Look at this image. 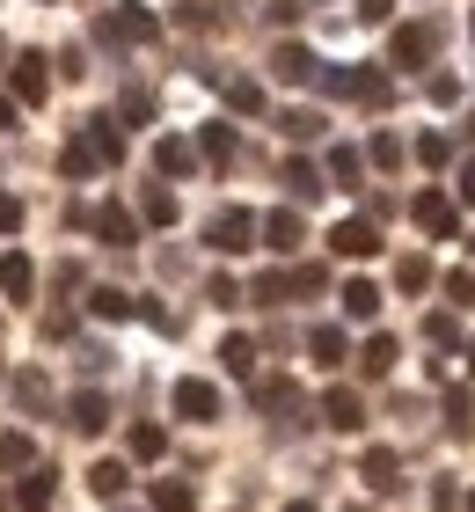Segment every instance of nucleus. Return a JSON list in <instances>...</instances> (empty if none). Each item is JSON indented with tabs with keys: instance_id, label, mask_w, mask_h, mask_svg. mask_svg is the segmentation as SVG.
I'll return each instance as SVG.
<instances>
[{
	"instance_id": "obj_36",
	"label": "nucleus",
	"mask_w": 475,
	"mask_h": 512,
	"mask_svg": "<svg viewBox=\"0 0 475 512\" xmlns=\"http://www.w3.org/2000/svg\"><path fill=\"white\" fill-rule=\"evenodd\" d=\"M417 161H424V169H446V161H454V139H446V132H424V139H417Z\"/></svg>"
},
{
	"instance_id": "obj_33",
	"label": "nucleus",
	"mask_w": 475,
	"mask_h": 512,
	"mask_svg": "<svg viewBox=\"0 0 475 512\" xmlns=\"http://www.w3.org/2000/svg\"><path fill=\"white\" fill-rule=\"evenodd\" d=\"M132 454L139 461H161V454H169V432H161V425H132Z\"/></svg>"
},
{
	"instance_id": "obj_32",
	"label": "nucleus",
	"mask_w": 475,
	"mask_h": 512,
	"mask_svg": "<svg viewBox=\"0 0 475 512\" xmlns=\"http://www.w3.org/2000/svg\"><path fill=\"white\" fill-rule=\"evenodd\" d=\"M15 403H22V410H52V388H44V374H15Z\"/></svg>"
},
{
	"instance_id": "obj_30",
	"label": "nucleus",
	"mask_w": 475,
	"mask_h": 512,
	"mask_svg": "<svg viewBox=\"0 0 475 512\" xmlns=\"http://www.w3.org/2000/svg\"><path fill=\"white\" fill-rule=\"evenodd\" d=\"M88 308L103 315V322H125V315H132V293H117V286H95V293H88Z\"/></svg>"
},
{
	"instance_id": "obj_7",
	"label": "nucleus",
	"mask_w": 475,
	"mask_h": 512,
	"mask_svg": "<svg viewBox=\"0 0 475 512\" xmlns=\"http://www.w3.org/2000/svg\"><path fill=\"white\" fill-rule=\"evenodd\" d=\"M176 417H190V425H212V417H220V388L212 381H176Z\"/></svg>"
},
{
	"instance_id": "obj_17",
	"label": "nucleus",
	"mask_w": 475,
	"mask_h": 512,
	"mask_svg": "<svg viewBox=\"0 0 475 512\" xmlns=\"http://www.w3.org/2000/svg\"><path fill=\"white\" fill-rule=\"evenodd\" d=\"M66 425H74V432H103V425H110V395L81 388L74 403H66Z\"/></svg>"
},
{
	"instance_id": "obj_48",
	"label": "nucleus",
	"mask_w": 475,
	"mask_h": 512,
	"mask_svg": "<svg viewBox=\"0 0 475 512\" xmlns=\"http://www.w3.org/2000/svg\"><path fill=\"white\" fill-rule=\"evenodd\" d=\"M432 103H461V81L454 74H432Z\"/></svg>"
},
{
	"instance_id": "obj_4",
	"label": "nucleus",
	"mask_w": 475,
	"mask_h": 512,
	"mask_svg": "<svg viewBox=\"0 0 475 512\" xmlns=\"http://www.w3.org/2000/svg\"><path fill=\"white\" fill-rule=\"evenodd\" d=\"M256 410H271V425H307V395L293 381H256Z\"/></svg>"
},
{
	"instance_id": "obj_52",
	"label": "nucleus",
	"mask_w": 475,
	"mask_h": 512,
	"mask_svg": "<svg viewBox=\"0 0 475 512\" xmlns=\"http://www.w3.org/2000/svg\"><path fill=\"white\" fill-rule=\"evenodd\" d=\"M285 512H315V505H307V498H293V505H285Z\"/></svg>"
},
{
	"instance_id": "obj_38",
	"label": "nucleus",
	"mask_w": 475,
	"mask_h": 512,
	"mask_svg": "<svg viewBox=\"0 0 475 512\" xmlns=\"http://www.w3.org/2000/svg\"><path fill=\"white\" fill-rule=\"evenodd\" d=\"M424 337H432V352H454V344H461V322H454V308L424 322Z\"/></svg>"
},
{
	"instance_id": "obj_43",
	"label": "nucleus",
	"mask_w": 475,
	"mask_h": 512,
	"mask_svg": "<svg viewBox=\"0 0 475 512\" xmlns=\"http://www.w3.org/2000/svg\"><path fill=\"white\" fill-rule=\"evenodd\" d=\"M446 425H454V432H475V395H468V388L446 395Z\"/></svg>"
},
{
	"instance_id": "obj_42",
	"label": "nucleus",
	"mask_w": 475,
	"mask_h": 512,
	"mask_svg": "<svg viewBox=\"0 0 475 512\" xmlns=\"http://www.w3.org/2000/svg\"><path fill=\"white\" fill-rule=\"evenodd\" d=\"M139 213H147V227H169L176 220V191H147V198H139Z\"/></svg>"
},
{
	"instance_id": "obj_23",
	"label": "nucleus",
	"mask_w": 475,
	"mask_h": 512,
	"mask_svg": "<svg viewBox=\"0 0 475 512\" xmlns=\"http://www.w3.org/2000/svg\"><path fill=\"white\" fill-rule=\"evenodd\" d=\"M285 191H293L300 205L322 198V169H315V161H285Z\"/></svg>"
},
{
	"instance_id": "obj_26",
	"label": "nucleus",
	"mask_w": 475,
	"mask_h": 512,
	"mask_svg": "<svg viewBox=\"0 0 475 512\" xmlns=\"http://www.w3.org/2000/svg\"><path fill=\"white\" fill-rule=\"evenodd\" d=\"M307 352H315V366H344V330H337V322H322V330L307 337Z\"/></svg>"
},
{
	"instance_id": "obj_49",
	"label": "nucleus",
	"mask_w": 475,
	"mask_h": 512,
	"mask_svg": "<svg viewBox=\"0 0 475 512\" xmlns=\"http://www.w3.org/2000/svg\"><path fill=\"white\" fill-rule=\"evenodd\" d=\"M388 8H395V0H359V15H366V22H380Z\"/></svg>"
},
{
	"instance_id": "obj_9",
	"label": "nucleus",
	"mask_w": 475,
	"mask_h": 512,
	"mask_svg": "<svg viewBox=\"0 0 475 512\" xmlns=\"http://www.w3.org/2000/svg\"><path fill=\"white\" fill-rule=\"evenodd\" d=\"M256 235H264V249H278V256H293L307 227H300V213H293V205H278V213H264V227H256Z\"/></svg>"
},
{
	"instance_id": "obj_8",
	"label": "nucleus",
	"mask_w": 475,
	"mask_h": 512,
	"mask_svg": "<svg viewBox=\"0 0 475 512\" xmlns=\"http://www.w3.org/2000/svg\"><path fill=\"white\" fill-rule=\"evenodd\" d=\"M271 74H278L285 88H307V81L322 74V59L307 52V44H278V52H271Z\"/></svg>"
},
{
	"instance_id": "obj_19",
	"label": "nucleus",
	"mask_w": 475,
	"mask_h": 512,
	"mask_svg": "<svg viewBox=\"0 0 475 512\" xmlns=\"http://www.w3.org/2000/svg\"><path fill=\"white\" fill-rule=\"evenodd\" d=\"M147 498H154V512H190V505H198V483H190V476H161Z\"/></svg>"
},
{
	"instance_id": "obj_54",
	"label": "nucleus",
	"mask_w": 475,
	"mask_h": 512,
	"mask_svg": "<svg viewBox=\"0 0 475 512\" xmlns=\"http://www.w3.org/2000/svg\"><path fill=\"white\" fill-rule=\"evenodd\" d=\"M468 37H475V15H468Z\"/></svg>"
},
{
	"instance_id": "obj_41",
	"label": "nucleus",
	"mask_w": 475,
	"mask_h": 512,
	"mask_svg": "<svg viewBox=\"0 0 475 512\" xmlns=\"http://www.w3.org/2000/svg\"><path fill=\"white\" fill-rule=\"evenodd\" d=\"M366 161H373V169H402V139H395V132H373Z\"/></svg>"
},
{
	"instance_id": "obj_13",
	"label": "nucleus",
	"mask_w": 475,
	"mask_h": 512,
	"mask_svg": "<svg viewBox=\"0 0 475 512\" xmlns=\"http://www.w3.org/2000/svg\"><path fill=\"white\" fill-rule=\"evenodd\" d=\"M359 476H366V491H380V498H388L395 483H402V461H395V447H366Z\"/></svg>"
},
{
	"instance_id": "obj_10",
	"label": "nucleus",
	"mask_w": 475,
	"mask_h": 512,
	"mask_svg": "<svg viewBox=\"0 0 475 512\" xmlns=\"http://www.w3.org/2000/svg\"><path fill=\"white\" fill-rule=\"evenodd\" d=\"M322 425H329V432H359V425H366V403H359L351 388H329V395H322Z\"/></svg>"
},
{
	"instance_id": "obj_3",
	"label": "nucleus",
	"mask_w": 475,
	"mask_h": 512,
	"mask_svg": "<svg viewBox=\"0 0 475 512\" xmlns=\"http://www.w3.org/2000/svg\"><path fill=\"white\" fill-rule=\"evenodd\" d=\"M205 242L220 249V256H242V249H256V213H242V205H220V213L205 220Z\"/></svg>"
},
{
	"instance_id": "obj_34",
	"label": "nucleus",
	"mask_w": 475,
	"mask_h": 512,
	"mask_svg": "<svg viewBox=\"0 0 475 512\" xmlns=\"http://www.w3.org/2000/svg\"><path fill=\"white\" fill-rule=\"evenodd\" d=\"M249 300H264V308H285V300H293V286H285V271H264L249 286Z\"/></svg>"
},
{
	"instance_id": "obj_37",
	"label": "nucleus",
	"mask_w": 475,
	"mask_h": 512,
	"mask_svg": "<svg viewBox=\"0 0 475 512\" xmlns=\"http://www.w3.org/2000/svg\"><path fill=\"white\" fill-rule=\"evenodd\" d=\"M395 286H402V293H424V286H432V264H424V256H402V264H395Z\"/></svg>"
},
{
	"instance_id": "obj_5",
	"label": "nucleus",
	"mask_w": 475,
	"mask_h": 512,
	"mask_svg": "<svg viewBox=\"0 0 475 512\" xmlns=\"http://www.w3.org/2000/svg\"><path fill=\"white\" fill-rule=\"evenodd\" d=\"M432 52H439V22H402L395 44H388V59H395V66H424Z\"/></svg>"
},
{
	"instance_id": "obj_12",
	"label": "nucleus",
	"mask_w": 475,
	"mask_h": 512,
	"mask_svg": "<svg viewBox=\"0 0 475 512\" xmlns=\"http://www.w3.org/2000/svg\"><path fill=\"white\" fill-rule=\"evenodd\" d=\"M8 81H15V103H44V96H52V74H44V59H37V52H22Z\"/></svg>"
},
{
	"instance_id": "obj_22",
	"label": "nucleus",
	"mask_w": 475,
	"mask_h": 512,
	"mask_svg": "<svg viewBox=\"0 0 475 512\" xmlns=\"http://www.w3.org/2000/svg\"><path fill=\"white\" fill-rule=\"evenodd\" d=\"M344 315L351 322H373L380 315V286H373V278H351V286H344Z\"/></svg>"
},
{
	"instance_id": "obj_15",
	"label": "nucleus",
	"mask_w": 475,
	"mask_h": 512,
	"mask_svg": "<svg viewBox=\"0 0 475 512\" xmlns=\"http://www.w3.org/2000/svg\"><path fill=\"white\" fill-rule=\"evenodd\" d=\"M95 235H103L110 249H132L139 242V220L125 213V205H95Z\"/></svg>"
},
{
	"instance_id": "obj_18",
	"label": "nucleus",
	"mask_w": 475,
	"mask_h": 512,
	"mask_svg": "<svg viewBox=\"0 0 475 512\" xmlns=\"http://www.w3.org/2000/svg\"><path fill=\"white\" fill-rule=\"evenodd\" d=\"M88 147H95V161H103V169H117V161H125V132H117V118H88Z\"/></svg>"
},
{
	"instance_id": "obj_55",
	"label": "nucleus",
	"mask_w": 475,
	"mask_h": 512,
	"mask_svg": "<svg viewBox=\"0 0 475 512\" xmlns=\"http://www.w3.org/2000/svg\"><path fill=\"white\" fill-rule=\"evenodd\" d=\"M468 366H475V344H468Z\"/></svg>"
},
{
	"instance_id": "obj_24",
	"label": "nucleus",
	"mask_w": 475,
	"mask_h": 512,
	"mask_svg": "<svg viewBox=\"0 0 475 512\" xmlns=\"http://www.w3.org/2000/svg\"><path fill=\"white\" fill-rule=\"evenodd\" d=\"M329 176H337L344 191H359V176H366V154H359V147H329Z\"/></svg>"
},
{
	"instance_id": "obj_46",
	"label": "nucleus",
	"mask_w": 475,
	"mask_h": 512,
	"mask_svg": "<svg viewBox=\"0 0 475 512\" xmlns=\"http://www.w3.org/2000/svg\"><path fill=\"white\" fill-rule=\"evenodd\" d=\"M0 235H22V198L0 191Z\"/></svg>"
},
{
	"instance_id": "obj_40",
	"label": "nucleus",
	"mask_w": 475,
	"mask_h": 512,
	"mask_svg": "<svg viewBox=\"0 0 475 512\" xmlns=\"http://www.w3.org/2000/svg\"><path fill=\"white\" fill-rule=\"evenodd\" d=\"M278 132H285V139H315V132H322V110H285Z\"/></svg>"
},
{
	"instance_id": "obj_1",
	"label": "nucleus",
	"mask_w": 475,
	"mask_h": 512,
	"mask_svg": "<svg viewBox=\"0 0 475 512\" xmlns=\"http://www.w3.org/2000/svg\"><path fill=\"white\" fill-rule=\"evenodd\" d=\"M315 88H322V96H351V103H366V110H388L395 103V88H388L380 66H322Z\"/></svg>"
},
{
	"instance_id": "obj_35",
	"label": "nucleus",
	"mask_w": 475,
	"mask_h": 512,
	"mask_svg": "<svg viewBox=\"0 0 475 512\" xmlns=\"http://www.w3.org/2000/svg\"><path fill=\"white\" fill-rule=\"evenodd\" d=\"M154 118V96L147 88H125V103H117V125H147Z\"/></svg>"
},
{
	"instance_id": "obj_2",
	"label": "nucleus",
	"mask_w": 475,
	"mask_h": 512,
	"mask_svg": "<svg viewBox=\"0 0 475 512\" xmlns=\"http://www.w3.org/2000/svg\"><path fill=\"white\" fill-rule=\"evenodd\" d=\"M154 37H161L154 8H110V15H95V44H154Z\"/></svg>"
},
{
	"instance_id": "obj_44",
	"label": "nucleus",
	"mask_w": 475,
	"mask_h": 512,
	"mask_svg": "<svg viewBox=\"0 0 475 512\" xmlns=\"http://www.w3.org/2000/svg\"><path fill=\"white\" fill-rule=\"evenodd\" d=\"M446 300H454V308H475V271H446Z\"/></svg>"
},
{
	"instance_id": "obj_31",
	"label": "nucleus",
	"mask_w": 475,
	"mask_h": 512,
	"mask_svg": "<svg viewBox=\"0 0 475 512\" xmlns=\"http://www.w3.org/2000/svg\"><path fill=\"white\" fill-rule=\"evenodd\" d=\"M198 154H205V161H220V169H227V161H234V125H205Z\"/></svg>"
},
{
	"instance_id": "obj_14",
	"label": "nucleus",
	"mask_w": 475,
	"mask_h": 512,
	"mask_svg": "<svg viewBox=\"0 0 475 512\" xmlns=\"http://www.w3.org/2000/svg\"><path fill=\"white\" fill-rule=\"evenodd\" d=\"M52 498H59V476H52V469L15 476V505H22V512H52Z\"/></svg>"
},
{
	"instance_id": "obj_50",
	"label": "nucleus",
	"mask_w": 475,
	"mask_h": 512,
	"mask_svg": "<svg viewBox=\"0 0 475 512\" xmlns=\"http://www.w3.org/2000/svg\"><path fill=\"white\" fill-rule=\"evenodd\" d=\"M0 132H15V96H0Z\"/></svg>"
},
{
	"instance_id": "obj_25",
	"label": "nucleus",
	"mask_w": 475,
	"mask_h": 512,
	"mask_svg": "<svg viewBox=\"0 0 475 512\" xmlns=\"http://www.w3.org/2000/svg\"><path fill=\"white\" fill-rule=\"evenodd\" d=\"M220 96H227V110L256 118V110H264V81H220Z\"/></svg>"
},
{
	"instance_id": "obj_16",
	"label": "nucleus",
	"mask_w": 475,
	"mask_h": 512,
	"mask_svg": "<svg viewBox=\"0 0 475 512\" xmlns=\"http://www.w3.org/2000/svg\"><path fill=\"white\" fill-rule=\"evenodd\" d=\"M0 293H8V300H30V293H37V264H30L22 249L0 256Z\"/></svg>"
},
{
	"instance_id": "obj_53",
	"label": "nucleus",
	"mask_w": 475,
	"mask_h": 512,
	"mask_svg": "<svg viewBox=\"0 0 475 512\" xmlns=\"http://www.w3.org/2000/svg\"><path fill=\"white\" fill-rule=\"evenodd\" d=\"M461 512H475V491H468V498H461Z\"/></svg>"
},
{
	"instance_id": "obj_29",
	"label": "nucleus",
	"mask_w": 475,
	"mask_h": 512,
	"mask_svg": "<svg viewBox=\"0 0 475 512\" xmlns=\"http://www.w3.org/2000/svg\"><path fill=\"white\" fill-rule=\"evenodd\" d=\"M220 359H227V374H256V337L234 330V337L220 344Z\"/></svg>"
},
{
	"instance_id": "obj_51",
	"label": "nucleus",
	"mask_w": 475,
	"mask_h": 512,
	"mask_svg": "<svg viewBox=\"0 0 475 512\" xmlns=\"http://www.w3.org/2000/svg\"><path fill=\"white\" fill-rule=\"evenodd\" d=\"M461 198L475 205V161H468V169H461Z\"/></svg>"
},
{
	"instance_id": "obj_47",
	"label": "nucleus",
	"mask_w": 475,
	"mask_h": 512,
	"mask_svg": "<svg viewBox=\"0 0 475 512\" xmlns=\"http://www.w3.org/2000/svg\"><path fill=\"white\" fill-rule=\"evenodd\" d=\"M44 337H74V308H52V315H44Z\"/></svg>"
},
{
	"instance_id": "obj_45",
	"label": "nucleus",
	"mask_w": 475,
	"mask_h": 512,
	"mask_svg": "<svg viewBox=\"0 0 475 512\" xmlns=\"http://www.w3.org/2000/svg\"><path fill=\"white\" fill-rule=\"evenodd\" d=\"M205 300H212V308H234V300H242V286H234V278H212Z\"/></svg>"
},
{
	"instance_id": "obj_21",
	"label": "nucleus",
	"mask_w": 475,
	"mask_h": 512,
	"mask_svg": "<svg viewBox=\"0 0 475 512\" xmlns=\"http://www.w3.org/2000/svg\"><path fill=\"white\" fill-rule=\"evenodd\" d=\"M395 359H402V344H395L388 330H380V337H366V352H359V374H366V381H380Z\"/></svg>"
},
{
	"instance_id": "obj_27",
	"label": "nucleus",
	"mask_w": 475,
	"mask_h": 512,
	"mask_svg": "<svg viewBox=\"0 0 475 512\" xmlns=\"http://www.w3.org/2000/svg\"><path fill=\"white\" fill-rule=\"evenodd\" d=\"M88 491H95V498H125V461H95V469H88Z\"/></svg>"
},
{
	"instance_id": "obj_56",
	"label": "nucleus",
	"mask_w": 475,
	"mask_h": 512,
	"mask_svg": "<svg viewBox=\"0 0 475 512\" xmlns=\"http://www.w3.org/2000/svg\"><path fill=\"white\" fill-rule=\"evenodd\" d=\"M468 256H475V235H468Z\"/></svg>"
},
{
	"instance_id": "obj_28",
	"label": "nucleus",
	"mask_w": 475,
	"mask_h": 512,
	"mask_svg": "<svg viewBox=\"0 0 475 512\" xmlns=\"http://www.w3.org/2000/svg\"><path fill=\"white\" fill-rule=\"evenodd\" d=\"M30 461H37V447H30V432H0V469H30Z\"/></svg>"
},
{
	"instance_id": "obj_39",
	"label": "nucleus",
	"mask_w": 475,
	"mask_h": 512,
	"mask_svg": "<svg viewBox=\"0 0 475 512\" xmlns=\"http://www.w3.org/2000/svg\"><path fill=\"white\" fill-rule=\"evenodd\" d=\"M59 169H66V176H88V169H103V161H95V147H88V139H66Z\"/></svg>"
},
{
	"instance_id": "obj_6",
	"label": "nucleus",
	"mask_w": 475,
	"mask_h": 512,
	"mask_svg": "<svg viewBox=\"0 0 475 512\" xmlns=\"http://www.w3.org/2000/svg\"><path fill=\"white\" fill-rule=\"evenodd\" d=\"M410 220L424 227V235H454V227H461V213H454V198H446V191H417L410 198Z\"/></svg>"
},
{
	"instance_id": "obj_11",
	"label": "nucleus",
	"mask_w": 475,
	"mask_h": 512,
	"mask_svg": "<svg viewBox=\"0 0 475 512\" xmlns=\"http://www.w3.org/2000/svg\"><path fill=\"white\" fill-rule=\"evenodd\" d=\"M329 249H337V256H373L380 249V227L373 220H337V227H329Z\"/></svg>"
},
{
	"instance_id": "obj_20",
	"label": "nucleus",
	"mask_w": 475,
	"mask_h": 512,
	"mask_svg": "<svg viewBox=\"0 0 475 512\" xmlns=\"http://www.w3.org/2000/svg\"><path fill=\"white\" fill-rule=\"evenodd\" d=\"M154 169L161 176H190L198 169V147H190V139H154Z\"/></svg>"
}]
</instances>
